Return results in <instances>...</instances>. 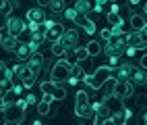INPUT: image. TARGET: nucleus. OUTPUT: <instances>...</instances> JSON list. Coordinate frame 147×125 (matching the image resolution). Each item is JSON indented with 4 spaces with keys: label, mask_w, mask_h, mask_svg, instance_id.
Returning <instances> with one entry per match:
<instances>
[{
    "label": "nucleus",
    "mask_w": 147,
    "mask_h": 125,
    "mask_svg": "<svg viewBox=\"0 0 147 125\" xmlns=\"http://www.w3.org/2000/svg\"><path fill=\"white\" fill-rule=\"evenodd\" d=\"M27 107H29L27 100H13L8 104H2V123H11V125L23 123Z\"/></svg>",
    "instance_id": "1"
},
{
    "label": "nucleus",
    "mask_w": 147,
    "mask_h": 125,
    "mask_svg": "<svg viewBox=\"0 0 147 125\" xmlns=\"http://www.w3.org/2000/svg\"><path fill=\"white\" fill-rule=\"evenodd\" d=\"M110 77H112V67H110V65H102V67H97L91 75H87V77H85V83H89L91 90H100L104 83H108V79H110Z\"/></svg>",
    "instance_id": "2"
},
{
    "label": "nucleus",
    "mask_w": 147,
    "mask_h": 125,
    "mask_svg": "<svg viewBox=\"0 0 147 125\" xmlns=\"http://www.w3.org/2000/svg\"><path fill=\"white\" fill-rule=\"evenodd\" d=\"M75 115L81 119H91L93 121V102L87 92H77V100H75Z\"/></svg>",
    "instance_id": "3"
},
{
    "label": "nucleus",
    "mask_w": 147,
    "mask_h": 125,
    "mask_svg": "<svg viewBox=\"0 0 147 125\" xmlns=\"http://www.w3.org/2000/svg\"><path fill=\"white\" fill-rule=\"evenodd\" d=\"M126 36H110L106 40V46H104V52L108 54V56H122V54H126Z\"/></svg>",
    "instance_id": "4"
},
{
    "label": "nucleus",
    "mask_w": 147,
    "mask_h": 125,
    "mask_svg": "<svg viewBox=\"0 0 147 125\" xmlns=\"http://www.w3.org/2000/svg\"><path fill=\"white\" fill-rule=\"evenodd\" d=\"M71 73H73V67L68 61H58L54 67H52V71H50V79L54 83H62V81H68L71 79Z\"/></svg>",
    "instance_id": "5"
},
{
    "label": "nucleus",
    "mask_w": 147,
    "mask_h": 125,
    "mask_svg": "<svg viewBox=\"0 0 147 125\" xmlns=\"http://www.w3.org/2000/svg\"><path fill=\"white\" fill-rule=\"evenodd\" d=\"M13 71H15V77L21 81L25 88H31V85L35 83V71L31 69L29 65H13Z\"/></svg>",
    "instance_id": "6"
},
{
    "label": "nucleus",
    "mask_w": 147,
    "mask_h": 125,
    "mask_svg": "<svg viewBox=\"0 0 147 125\" xmlns=\"http://www.w3.org/2000/svg\"><path fill=\"white\" fill-rule=\"evenodd\" d=\"M40 90H42V94H46V96H52L54 100H64V98H66V90L60 88L58 83H54L52 79H50V81H42V83H40Z\"/></svg>",
    "instance_id": "7"
},
{
    "label": "nucleus",
    "mask_w": 147,
    "mask_h": 125,
    "mask_svg": "<svg viewBox=\"0 0 147 125\" xmlns=\"http://www.w3.org/2000/svg\"><path fill=\"white\" fill-rule=\"evenodd\" d=\"M102 102L108 107V111H110L112 115H116V113H124L126 115V107H124V98H120V96H116L114 92L112 94H108V96H104L102 98Z\"/></svg>",
    "instance_id": "8"
},
{
    "label": "nucleus",
    "mask_w": 147,
    "mask_h": 125,
    "mask_svg": "<svg viewBox=\"0 0 147 125\" xmlns=\"http://www.w3.org/2000/svg\"><path fill=\"white\" fill-rule=\"evenodd\" d=\"M112 113L108 111V107L100 100V102H93V123L95 125H104V123H110Z\"/></svg>",
    "instance_id": "9"
},
{
    "label": "nucleus",
    "mask_w": 147,
    "mask_h": 125,
    "mask_svg": "<svg viewBox=\"0 0 147 125\" xmlns=\"http://www.w3.org/2000/svg\"><path fill=\"white\" fill-rule=\"evenodd\" d=\"M66 29L62 27V23H58V21H50V19H46V38L50 42H58L62 38Z\"/></svg>",
    "instance_id": "10"
},
{
    "label": "nucleus",
    "mask_w": 147,
    "mask_h": 125,
    "mask_svg": "<svg viewBox=\"0 0 147 125\" xmlns=\"http://www.w3.org/2000/svg\"><path fill=\"white\" fill-rule=\"evenodd\" d=\"M110 83H112V92H114L116 96H120V98H129V96H133V85H131V81H120V79L110 77Z\"/></svg>",
    "instance_id": "11"
},
{
    "label": "nucleus",
    "mask_w": 147,
    "mask_h": 125,
    "mask_svg": "<svg viewBox=\"0 0 147 125\" xmlns=\"http://www.w3.org/2000/svg\"><path fill=\"white\" fill-rule=\"evenodd\" d=\"M58 42H60L66 50H75V48L79 46V33H77V29H66Z\"/></svg>",
    "instance_id": "12"
},
{
    "label": "nucleus",
    "mask_w": 147,
    "mask_h": 125,
    "mask_svg": "<svg viewBox=\"0 0 147 125\" xmlns=\"http://www.w3.org/2000/svg\"><path fill=\"white\" fill-rule=\"evenodd\" d=\"M6 25H8V31H11L13 36H21V33H25L27 29H29V25L23 21V19L21 17H11V19H8V21H6Z\"/></svg>",
    "instance_id": "13"
},
{
    "label": "nucleus",
    "mask_w": 147,
    "mask_h": 125,
    "mask_svg": "<svg viewBox=\"0 0 147 125\" xmlns=\"http://www.w3.org/2000/svg\"><path fill=\"white\" fill-rule=\"evenodd\" d=\"M73 23H75L77 27H81V29H83L87 36L95 33V23L91 21V19H87V15H77V17L73 19Z\"/></svg>",
    "instance_id": "14"
},
{
    "label": "nucleus",
    "mask_w": 147,
    "mask_h": 125,
    "mask_svg": "<svg viewBox=\"0 0 147 125\" xmlns=\"http://www.w3.org/2000/svg\"><path fill=\"white\" fill-rule=\"evenodd\" d=\"M126 46L135 48V50H143V48H147L145 42H143V38H141V31H135V29L131 33H126Z\"/></svg>",
    "instance_id": "15"
},
{
    "label": "nucleus",
    "mask_w": 147,
    "mask_h": 125,
    "mask_svg": "<svg viewBox=\"0 0 147 125\" xmlns=\"http://www.w3.org/2000/svg\"><path fill=\"white\" fill-rule=\"evenodd\" d=\"M135 65L133 63H122L120 67H118V77L116 79H120V81H131L133 79V75H135Z\"/></svg>",
    "instance_id": "16"
},
{
    "label": "nucleus",
    "mask_w": 147,
    "mask_h": 125,
    "mask_svg": "<svg viewBox=\"0 0 147 125\" xmlns=\"http://www.w3.org/2000/svg\"><path fill=\"white\" fill-rule=\"evenodd\" d=\"M93 8H95L93 0H77V2H75V11L79 15H89Z\"/></svg>",
    "instance_id": "17"
},
{
    "label": "nucleus",
    "mask_w": 147,
    "mask_h": 125,
    "mask_svg": "<svg viewBox=\"0 0 147 125\" xmlns=\"http://www.w3.org/2000/svg\"><path fill=\"white\" fill-rule=\"evenodd\" d=\"M131 27L135 31H141L147 27V15H139V13H133L131 15Z\"/></svg>",
    "instance_id": "18"
},
{
    "label": "nucleus",
    "mask_w": 147,
    "mask_h": 125,
    "mask_svg": "<svg viewBox=\"0 0 147 125\" xmlns=\"http://www.w3.org/2000/svg\"><path fill=\"white\" fill-rule=\"evenodd\" d=\"M21 46L19 44V38L17 36H6V38H2V50H6V52H17V48Z\"/></svg>",
    "instance_id": "19"
},
{
    "label": "nucleus",
    "mask_w": 147,
    "mask_h": 125,
    "mask_svg": "<svg viewBox=\"0 0 147 125\" xmlns=\"http://www.w3.org/2000/svg\"><path fill=\"white\" fill-rule=\"evenodd\" d=\"M27 19L29 21H35V23H44L46 21V13L42 11V6H33L27 11Z\"/></svg>",
    "instance_id": "20"
},
{
    "label": "nucleus",
    "mask_w": 147,
    "mask_h": 125,
    "mask_svg": "<svg viewBox=\"0 0 147 125\" xmlns=\"http://www.w3.org/2000/svg\"><path fill=\"white\" fill-rule=\"evenodd\" d=\"M27 65L35 71V75H40V71L44 69V56H42V52H35V54L31 56V59L27 61Z\"/></svg>",
    "instance_id": "21"
},
{
    "label": "nucleus",
    "mask_w": 147,
    "mask_h": 125,
    "mask_svg": "<svg viewBox=\"0 0 147 125\" xmlns=\"http://www.w3.org/2000/svg\"><path fill=\"white\" fill-rule=\"evenodd\" d=\"M52 96H46L44 94V98L37 102V115H40V117H46L48 113H50V104H52Z\"/></svg>",
    "instance_id": "22"
},
{
    "label": "nucleus",
    "mask_w": 147,
    "mask_h": 125,
    "mask_svg": "<svg viewBox=\"0 0 147 125\" xmlns=\"http://www.w3.org/2000/svg\"><path fill=\"white\" fill-rule=\"evenodd\" d=\"M0 81H13V77H15V71H13V67H8L4 61L0 63Z\"/></svg>",
    "instance_id": "23"
},
{
    "label": "nucleus",
    "mask_w": 147,
    "mask_h": 125,
    "mask_svg": "<svg viewBox=\"0 0 147 125\" xmlns=\"http://www.w3.org/2000/svg\"><path fill=\"white\" fill-rule=\"evenodd\" d=\"M17 56H19V61H29L33 56V50L29 48V44H21L17 48Z\"/></svg>",
    "instance_id": "24"
},
{
    "label": "nucleus",
    "mask_w": 147,
    "mask_h": 125,
    "mask_svg": "<svg viewBox=\"0 0 147 125\" xmlns=\"http://www.w3.org/2000/svg\"><path fill=\"white\" fill-rule=\"evenodd\" d=\"M131 83H137V85H145L147 83V69H137L135 71V75H133V79H131Z\"/></svg>",
    "instance_id": "25"
},
{
    "label": "nucleus",
    "mask_w": 147,
    "mask_h": 125,
    "mask_svg": "<svg viewBox=\"0 0 147 125\" xmlns=\"http://www.w3.org/2000/svg\"><path fill=\"white\" fill-rule=\"evenodd\" d=\"M73 54H75V61L77 63H83V61H87V59H89V50H87V46L85 48H81V46H77L75 48V50H73Z\"/></svg>",
    "instance_id": "26"
},
{
    "label": "nucleus",
    "mask_w": 147,
    "mask_h": 125,
    "mask_svg": "<svg viewBox=\"0 0 147 125\" xmlns=\"http://www.w3.org/2000/svg\"><path fill=\"white\" fill-rule=\"evenodd\" d=\"M106 19H108V23H110L112 27H116V25H124L122 23V17H120V13H114V11H110L106 15Z\"/></svg>",
    "instance_id": "27"
},
{
    "label": "nucleus",
    "mask_w": 147,
    "mask_h": 125,
    "mask_svg": "<svg viewBox=\"0 0 147 125\" xmlns=\"http://www.w3.org/2000/svg\"><path fill=\"white\" fill-rule=\"evenodd\" d=\"M87 50H89V54L91 56H97V54H100V52H104V46L100 44V42H89V44H87Z\"/></svg>",
    "instance_id": "28"
},
{
    "label": "nucleus",
    "mask_w": 147,
    "mask_h": 125,
    "mask_svg": "<svg viewBox=\"0 0 147 125\" xmlns=\"http://www.w3.org/2000/svg\"><path fill=\"white\" fill-rule=\"evenodd\" d=\"M13 2L11 0H2V8H0V15L2 17H11V13H13Z\"/></svg>",
    "instance_id": "29"
},
{
    "label": "nucleus",
    "mask_w": 147,
    "mask_h": 125,
    "mask_svg": "<svg viewBox=\"0 0 147 125\" xmlns=\"http://www.w3.org/2000/svg\"><path fill=\"white\" fill-rule=\"evenodd\" d=\"M71 77L79 81V79H85L87 75H85V71H83V67H79V65H73V73H71Z\"/></svg>",
    "instance_id": "30"
},
{
    "label": "nucleus",
    "mask_w": 147,
    "mask_h": 125,
    "mask_svg": "<svg viewBox=\"0 0 147 125\" xmlns=\"http://www.w3.org/2000/svg\"><path fill=\"white\" fill-rule=\"evenodd\" d=\"M64 52H66V48H64L60 42H52V54H54V56H62Z\"/></svg>",
    "instance_id": "31"
},
{
    "label": "nucleus",
    "mask_w": 147,
    "mask_h": 125,
    "mask_svg": "<svg viewBox=\"0 0 147 125\" xmlns=\"http://www.w3.org/2000/svg\"><path fill=\"white\" fill-rule=\"evenodd\" d=\"M31 40H33V42H37V44L42 46V44L48 40V38H46V31H35V33H31Z\"/></svg>",
    "instance_id": "32"
},
{
    "label": "nucleus",
    "mask_w": 147,
    "mask_h": 125,
    "mask_svg": "<svg viewBox=\"0 0 147 125\" xmlns=\"http://www.w3.org/2000/svg\"><path fill=\"white\" fill-rule=\"evenodd\" d=\"M93 2H95V8H93V13H102L108 0H93Z\"/></svg>",
    "instance_id": "33"
},
{
    "label": "nucleus",
    "mask_w": 147,
    "mask_h": 125,
    "mask_svg": "<svg viewBox=\"0 0 147 125\" xmlns=\"http://www.w3.org/2000/svg\"><path fill=\"white\" fill-rule=\"evenodd\" d=\"M77 15H79V13L75 11V6H73V8H66V11H64V17H66V19H71V21H73Z\"/></svg>",
    "instance_id": "34"
},
{
    "label": "nucleus",
    "mask_w": 147,
    "mask_h": 125,
    "mask_svg": "<svg viewBox=\"0 0 147 125\" xmlns=\"http://www.w3.org/2000/svg\"><path fill=\"white\" fill-rule=\"evenodd\" d=\"M29 48L33 50V54H35V52H40V44H37V42H33V40H29Z\"/></svg>",
    "instance_id": "35"
},
{
    "label": "nucleus",
    "mask_w": 147,
    "mask_h": 125,
    "mask_svg": "<svg viewBox=\"0 0 147 125\" xmlns=\"http://www.w3.org/2000/svg\"><path fill=\"white\" fill-rule=\"evenodd\" d=\"M25 100H27V104H37V102H40V100H37V98H35L33 94H29V96H27Z\"/></svg>",
    "instance_id": "36"
},
{
    "label": "nucleus",
    "mask_w": 147,
    "mask_h": 125,
    "mask_svg": "<svg viewBox=\"0 0 147 125\" xmlns=\"http://www.w3.org/2000/svg\"><path fill=\"white\" fill-rule=\"evenodd\" d=\"M118 59H120V56H110V67H112V69H116V65H118Z\"/></svg>",
    "instance_id": "37"
},
{
    "label": "nucleus",
    "mask_w": 147,
    "mask_h": 125,
    "mask_svg": "<svg viewBox=\"0 0 147 125\" xmlns=\"http://www.w3.org/2000/svg\"><path fill=\"white\" fill-rule=\"evenodd\" d=\"M52 0H37V6H50Z\"/></svg>",
    "instance_id": "38"
},
{
    "label": "nucleus",
    "mask_w": 147,
    "mask_h": 125,
    "mask_svg": "<svg viewBox=\"0 0 147 125\" xmlns=\"http://www.w3.org/2000/svg\"><path fill=\"white\" fill-rule=\"evenodd\" d=\"M110 36H112V29H102V38H104V40H108Z\"/></svg>",
    "instance_id": "39"
},
{
    "label": "nucleus",
    "mask_w": 147,
    "mask_h": 125,
    "mask_svg": "<svg viewBox=\"0 0 147 125\" xmlns=\"http://www.w3.org/2000/svg\"><path fill=\"white\" fill-rule=\"evenodd\" d=\"M13 92H15V94H21V92H23V85H21V83H17L15 88H13Z\"/></svg>",
    "instance_id": "40"
},
{
    "label": "nucleus",
    "mask_w": 147,
    "mask_h": 125,
    "mask_svg": "<svg viewBox=\"0 0 147 125\" xmlns=\"http://www.w3.org/2000/svg\"><path fill=\"white\" fill-rule=\"evenodd\" d=\"M141 67H143V69H147V54L141 56Z\"/></svg>",
    "instance_id": "41"
},
{
    "label": "nucleus",
    "mask_w": 147,
    "mask_h": 125,
    "mask_svg": "<svg viewBox=\"0 0 147 125\" xmlns=\"http://www.w3.org/2000/svg\"><path fill=\"white\" fill-rule=\"evenodd\" d=\"M141 38H143V42H145V46H147V27H145V29H141Z\"/></svg>",
    "instance_id": "42"
},
{
    "label": "nucleus",
    "mask_w": 147,
    "mask_h": 125,
    "mask_svg": "<svg viewBox=\"0 0 147 125\" xmlns=\"http://www.w3.org/2000/svg\"><path fill=\"white\" fill-rule=\"evenodd\" d=\"M141 2V0H131V4H139Z\"/></svg>",
    "instance_id": "43"
},
{
    "label": "nucleus",
    "mask_w": 147,
    "mask_h": 125,
    "mask_svg": "<svg viewBox=\"0 0 147 125\" xmlns=\"http://www.w3.org/2000/svg\"><path fill=\"white\" fill-rule=\"evenodd\" d=\"M143 13H145V15H147V2H145V6H143Z\"/></svg>",
    "instance_id": "44"
},
{
    "label": "nucleus",
    "mask_w": 147,
    "mask_h": 125,
    "mask_svg": "<svg viewBox=\"0 0 147 125\" xmlns=\"http://www.w3.org/2000/svg\"><path fill=\"white\" fill-rule=\"evenodd\" d=\"M143 121H145V123H147V113H145V115H143Z\"/></svg>",
    "instance_id": "45"
},
{
    "label": "nucleus",
    "mask_w": 147,
    "mask_h": 125,
    "mask_svg": "<svg viewBox=\"0 0 147 125\" xmlns=\"http://www.w3.org/2000/svg\"><path fill=\"white\" fill-rule=\"evenodd\" d=\"M108 2H112V4H116V2H118V0H108Z\"/></svg>",
    "instance_id": "46"
}]
</instances>
